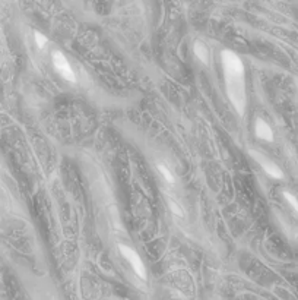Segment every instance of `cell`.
I'll use <instances>...</instances> for the list:
<instances>
[{"mask_svg": "<svg viewBox=\"0 0 298 300\" xmlns=\"http://www.w3.org/2000/svg\"><path fill=\"white\" fill-rule=\"evenodd\" d=\"M34 38H35V44L38 46V49H41V50H42V49L47 46V43H49L47 37H46L44 34L38 32V31H35V32H34Z\"/></svg>", "mask_w": 298, "mask_h": 300, "instance_id": "cell-7", "label": "cell"}, {"mask_svg": "<svg viewBox=\"0 0 298 300\" xmlns=\"http://www.w3.org/2000/svg\"><path fill=\"white\" fill-rule=\"evenodd\" d=\"M254 135L258 136L259 139L266 141V142H272L273 141V132H272V128L269 126L268 123L263 119H256V123H254Z\"/></svg>", "mask_w": 298, "mask_h": 300, "instance_id": "cell-5", "label": "cell"}, {"mask_svg": "<svg viewBox=\"0 0 298 300\" xmlns=\"http://www.w3.org/2000/svg\"><path fill=\"white\" fill-rule=\"evenodd\" d=\"M51 60H53V66L56 72L59 73L63 79L69 81V82H76V75L72 69L70 63L66 59V56L60 50H54L51 53Z\"/></svg>", "mask_w": 298, "mask_h": 300, "instance_id": "cell-2", "label": "cell"}, {"mask_svg": "<svg viewBox=\"0 0 298 300\" xmlns=\"http://www.w3.org/2000/svg\"><path fill=\"white\" fill-rule=\"evenodd\" d=\"M119 250L120 253L123 255V258L126 261H129V264L132 265L135 274L138 277H140L142 280H145L146 278V268H145V264H143L142 258L138 255V252L129 248V246H124V245H119Z\"/></svg>", "mask_w": 298, "mask_h": 300, "instance_id": "cell-3", "label": "cell"}, {"mask_svg": "<svg viewBox=\"0 0 298 300\" xmlns=\"http://www.w3.org/2000/svg\"><path fill=\"white\" fill-rule=\"evenodd\" d=\"M250 155L258 161L259 164H260V167H262V169L265 170V173H266L268 176H270L272 179H284V173H282V170L279 169L273 161H270L269 158H266L265 155L259 154L258 151H250Z\"/></svg>", "mask_w": 298, "mask_h": 300, "instance_id": "cell-4", "label": "cell"}, {"mask_svg": "<svg viewBox=\"0 0 298 300\" xmlns=\"http://www.w3.org/2000/svg\"><path fill=\"white\" fill-rule=\"evenodd\" d=\"M169 207H171V211H173L174 214H177V215H183V212L180 211V208L176 205V204H174V202H171V201H169Z\"/></svg>", "mask_w": 298, "mask_h": 300, "instance_id": "cell-10", "label": "cell"}, {"mask_svg": "<svg viewBox=\"0 0 298 300\" xmlns=\"http://www.w3.org/2000/svg\"><path fill=\"white\" fill-rule=\"evenodd\" d=\"M193 51H195V56H196L203 65H209L210 54H209L208 47H206L202 41H195V44H193Z\"/></svg>", "mask_w": 298, "mask_h": 300, "instance_id": "cell-6", "label": "cell"}, {"mask_svg": "<svg viewBox=\"0 0 298 300\" xmlns=\"http://www.w3.org/2000/svg\"><path fill=\"white\" fill-rule=\"evenodd\" d=\"M282 195H284V198H285V201H287L289 205L292 207V210L295 211V212L298 214V199H297V198H295V196H294L292 193H289V192H287V190H284V193H282Z\"/></svg>", "mask_w": 298, "mask_h": 300, "instance_id": "cell-8", "label": "cell"}, {"mask_svg": "<svg viewBox=\"0 0 298 300\" xmlns=\"http://www.w3.org/2000/svg\"><path fill=\"white\" fill-rule=\"evenodd\" d=\"M158 170H159V173H161V174H162V177H164V179L167 180V182H168V183H174V176H173V173H171V171L168 170V169H167V167H165V166H161V164H159L158 166Z\"/></svg>", "mask_w": 298, "mask_h": 300, "instance_id": "cell-9", "label": "cell"}, {"mask_svg": "<svg viewBox=\"0 0 298 300\" xmlns=\"http://www.w3.org/2000/svg\"><path fill=\"white\" fill-rule=\"evenodd\" d=\"M221 63L225 76L227 95L232 107L240 116L244 114L247 97H246V81H244V65L243 60L231 50L221 51Z\"/></svg>", "mask_w": 298, "mask_h": 300, "instance_id": "cell-1", "label": "cell"}]
</instances>
